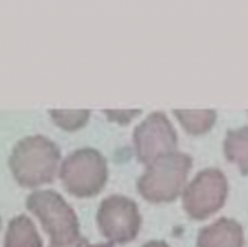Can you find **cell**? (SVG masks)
<instances>
[{"label":"cell","instance_id":"7","mask_svg":"<svg viewBox=\"0 0 248 247\" xmlns=\"http://www.w3.org/2000/svg\"><path fill=\"white\" fill-rule=\"evenodd\" d=\"M177 132L162 112H154L135 128L133 145L140 162H154L162 155L177 150Z\"/></svg>","mask_w":248,"mask_h":247},{"label":"cell","instance_id":"4","mask_svg":"<svg viewBox=\"0 0 248 247\" xmlns=\"http://www.w3.org/2000/svg\"><path fill=\"white\" fill-rule=\"evenodd\" d=\"M58 175L66 192L74 197H96L108 181V162L97 149L81 148L62 161Z\"/></svg>","mask_w":248,"mask_h":247},{"label":"cell","instance_id":"2","mask_svg":"<svg viewBox=\"0 0 248 247\" xmlns=\"http://www.w3.org/2000/svg\"><path fill=\"white\" fill-rule=\"evenodd\" d=\"M26 207L38 217L50 237L49 247H85L88 241L80 234V225L73 207L61 194L50 189L35 190L27 197Z\"/></svg>","mask_w":248,"mask_h":247},{"label":"cell","instance_id":"14","mask_svg":"<svg viewBox=\"0 0 248 247\" xmlns=\"http://www.w3.org/2000/svg\"><path fill=\"white\" fill-rule=\"evenodd\" d=\"M142 247H170L166 242H163V241H150V242H147V244L143 245Z\"/></svg>","mask_w":248,"mask_h":247},{"label":"cell","instance_id":"8","mask_svg":"<svg viewBox=\"0 0 248 247\" xmlns=\"http://www.w3.org/2000/svg\"><path fill=\"white\" fill-rule=\"evenodd\" d=\"M197 247H244L243 228L234 219L220 217L199 231Z\"/></svg>","mask_w":248,"mask_h":247},{"label":"cell","instance_id":"3","mask_svg":"<svg viewBox=\"0 0 248 247\" xmlns=\"http://www.w3.org/2000/svg\"><path fill=\"white\" fill-rule=\"evenodd\" d=\"M193 158L186 153L172 151L149 163L137 181V190L145 201L162 205L176 201L182 194Z\"/></svg>","mask_w":248,"mask_h":247},{"label":"cell","instance_id":"6","mask_svg":"<svg viewBox=\"0 0 248 247\" xmlns=\"http://www.w3.org/2000/svg\"><path fill=\"white\" fill-rule=\"evenodd\" d=\"M141 223L137 203L122 194H112L102 199L97 211V225L101 234L114 245H124L135 240Z\"/></svg>","mask_w":248,"mask_h":247},{"label":"cell","instance_id":"9","mask_svg":"<svg viewBox=\"0 0 248 247\" xmlns=\"http://www.w3.org/2000/svg\"><path fill=\"white\" fill-rule=\"evenodd\" d=\"M4 247H43L42 238L30 217L18 215L9 221Z\"/></svg>","mask_w":248,"mask_h":247},{"label":"cell","instance_id":"11","mask_svg":"<svg viewBox=\"0 0 248 247\" xmlns=\"http://www.w3.org/2000/svg\"><path fill=\"white\" fill-rule=\"evenodd\" d=\"M174 116L189 135L201 136L212 130L216 123L215 110H173Z\"/></svg>","mask_w":248,"mask_h":247},{"label":"cell","instance_id":"16","mask_svg":"<svg viewBox=\"0 0 248 247\" xmlns=\"http://www.w3.org/2000/svg\"><path fill=\"white\" fill-rule=\"evenodd\" d=\"M0 224H1V220H0Z\"/></svg>","mask_w":248,"mask_h":247},{"label":"cell","instance_id":"5","mask_svg":"<svg viewBox=\"0 0 248 247\" xmlns=\"http://www.w3.org/2000/svg\"><path fill=\"white\" fill-rule=\"evenodd\" d=\"M229 193L228 179L218 168L209 167L195 175L182 192V207L193 220H205L222 209Z\"/></svg>","mask_w":248,"mask_h":247},{"label":"cell","instance_id":"12","mask_svg":"<svg viewBox=\"0 0 248 247\" xmlns=\"http://www.w3.org/2000/svg\"><path fill=\"white\" fill-rule=\"evenodd\" d=\"M49 115L54 124L66 132L79 131L88 123L91 112L89 110H50Z\"/></svg>","mask_w":248,"mask_h":247},{"label":"cell","instance_id":"13","mask_svg":"<svg viewBox=\"0 0 248 247\" xmlns=\"http://www.w3.org/2000/svg\"><path fill=\"white\" fill-rule=\"evenodd\" d=\"M141 110H105L108 120L118 124H128L133 118L140 115Z\"/></svg>","mask_w":248,"mask_h":247},{"label":"cell","instance_id":"15","mask_svg":"<svg viewBox=\"0 0 248 247\" xmlns=\"http://www.w3.org/2000/svg\"><path fill=\"white\" fill-rule=\"evenodd\" d=\"M85 247H111L110 245H87Z\"/></svg>","mask_w":248,"mask_h":247},{"label":"cell","instance_id":"1","mask_svg":"<svg viewBox=\"0 0 248 247\" xmlns=\"http://www.w3.org/2000/svg\"><path fill=\"white\" fill-rule=\"evenodd\" d=\"M61 166L60 148L46 136H27L16 144L9 157L13 178L23 188H38L54 180Z\"/></svg>","mask_w":248,"mask_h":247},{"label":"cell","instance_id":"10","mask_svg":"<svg viewBox=\"0 0 248 247\" xmlns=\"http://www.w3.org/2000/svg\"><path fill=\"white\" fill-rule=\"evenodd\" d=\"M224 154L229 162L239 168L240 174L248 178V127L234 128L226 132Z\"/></svg>","mask_w":248,"mask_h":247}]
</instances>
